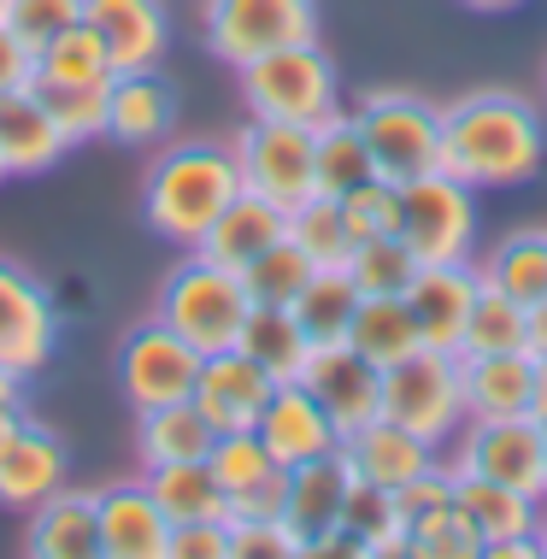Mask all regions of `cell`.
Returning <instances> with one entry per match:
<instances>
[{"mask_svg":"<svg viewBox=\"0 0 547 559\" xmlns=\"http://www.w3.org/2000/svg\"><path fill=\"white\" fill-rule=\"evenodd\" d=\"M547 159V124L512 88H477V95L442 107V171L471 189H519Z\"/></svg>","mask_w":547,"mask_h":559,"instance_id":"1","label":"cell"},{"mask_svg":"<svg viewBox=\"0 0 547 559\" xmlns=\"http://www.w3.org/2000/svg\"><path fill=\"white\" fill-rule=\"evenodd\" d=\"M236 194H241L236 147L182 142V147H165V154L154 159L147 189H142V213H147V224H154V236L182 241V248H201L212 218H218Z\"/></svg>","mask_w":547,"mask_h":559,"instance_id":"2","label":"cell"},{"mask_svg":"<svg viewBox=\"0 0 547 559\" xmlns=\"http://www.w3.org/2000/svg\"><path fill=\"white\" fill-rule=\"evenodd\" d=\"M248 307L253 300H248L241 271L206 260L201 248H189V260L165 271L154 319H165L189 347H201V354H224V347H236Z\"/></svg>","mask_w":547,"mask_h":559,"instance_id":"3","label":"cell"},{"mask_svg":"<svg viewBox=\"0 0 547 559\" xmlns=\"http://www.w3.org/2000/svg\"><path fill=\"white\" fill-rule=\"evenodd\" d=\"M241 100L253 118H283V124H324L342 112L336 95V66L318 53V41H288L241 66Z\"/></svg>","mask_w":547,"mask_h":559,"instance_id":"4","label":"cell"},{"mask_svg":"<svg viewBox=\"0 0 547 559\" xmlns=\"http://www.w3.org/2000/svg\"><path fill=\"white\" fill-rule=\"evenodd\" d=\"M354 124L371 147L377 177L389 183H413L424 171H442V107L406 88H377L359 100Z\"/></svg>","mask_w":547,"mask_h":559,"instance_id":"5","label":"cell"},{"mask_svg":"<svg viewBox=\"0 0 547 559\" xmlns=\"http://www.w3.org/2000/svg\"><path fill=\"white\" fill-rule=\"evenodd\" d=\"M383 418L401 430L424 436L430 448H442L465 425V395H460V354L442 347H418L401 366L383 371Z\"/></svg>","mask_w":547,"mask_h":559,"instance_id":"6","label":"cell"},{"mask_svg":"<svg viewBox=\"0 0 547 559\" xmlns=\"http://www.w3.org/2000/svg\"><path fill=\"white\" fill-rule=\"evenodd\" d=\"M394 236L418 253V265L471 260V241H477V189L448 171H424L413 183H401Z\"/></svg>","mask_w":547,"mask_h":559,"instance_id":"7","label":"cell"},{"mask_svg":"<svg viewBox=\"0 0 547 559\" xmlns=\"http://www.w3.org/2000/svg\"><path fill=\"white\" fill-rule=\"evenodd\" d=\"M453 472L507 483V489H524V495H536V501H547V425L530 418V413L465 418Z\"/></svg>","mask_w":547,"mask_h":559,"instance_id":"8","label":"cell"},{"mask_svg":"<svg viewBox=\"0 0 547 559\" xmlns=\"http://www.w3.org/2000/svg\"><path fill=\"white\" fill-rule=\"evenodd\" d=\"M288 41H318V0H206V48L224 66H248Z\"/></svg>","mask_w":547,"mask_h":559,"instance_id":"9","label":"cell"},{"mask_svg":"<svg viewBox=\"0 0 547 559\" xmlns=\"http://www.w3.org/2000/svg\"><path fill=\"white\" fill-rule=\"evenodd\" d=\"M236 165H241V189L277 201L283 213L300 206L307 194H318L312 171V124H283V118H248L236 135Z\"/></svg>","mask_w":547,"mask_h":559,"instance_id":"10","label":"cell"},{"mask_svg":"<svg viewBox=\"0 0 547 559\" xmlns=\"http://www.w3.org/2000/svg\"><path fill=\"white\" fill-rule=\"evenodd\" d=\"M201 347H189L165 319H147L135 324L112 354V371H118V389L130 395V406H165V401H189L194 383H201Z\"/></svg>","mask_w":547,"mask_h":559,"instance_id":"11","label":"cell"},{"mask_svg":"<svg viewBox=\"0 0 547 559\" xmlns=\"http://www.w3.org/2000/svg\"><path fill=\"white\" fill-rule=\"evenodd\" d=\"M59 347V307L48 283L19 260H0V366L19 371L24 383L53 366Z\"/></svg>","mask_w":547,"mask_h":559,"instance_id":"12","label":"cell"},{"mask_svg":"<svg viewBox=\"0 0 547 559\" xmlns=\"http://www.w3.org/2000/svg\"><path fill=\"white\" fill-rule=\"evenodd\" d=\"M460 395L465 418H547V354H460Z\"/></svg>","mask_w":547,"mask_h":559,"instance_id":"13","label":"cell"},{"mask_svg":"<svg viewBox=\"0 0 547 559\" xmlns=\"http://www.w3.org/2000/svg\"><path fill=\"white\" fill-rule=\"evenodd\" d=\"M295 383H307V395L324 406L330 425L342 436H354L359 425H371L383 413V371L354 342H312V354H307Z\"/></svg>","mask_w":547,"mask_h":559,"instance_id":"14","label":"cell"},{"mask_svg":"<svg viewBox=\"0 0 547 559\" xmlns=\"http://www.w3.org/2000/svg\"><path fill=\"white\" fill-rule=\"evenodd\" d=\"M347 472L342 448L324 453V460H307V465H288V483H283V512L277 519L295 531L300 554H347L342 542V501H347Z\"/></svg>","mask_w":547,"mask_h":559,"instance_id":"15","label":"cell"},{"mask_svg":"<svg viewBox=\"0 0 547 559\" xmlns=\"http://www.w3.org/2000/svg\"><path fill=\"white\" fill-rule=\"evenodd\" d=\"M453 495L460 507L471 512L483 536V554L489 559H536L542 554V501L524 489H507V483H489V477H460L453 472Z\"/></svg>","mask_w":547,"mask_h":559,"instance_id":"16","label":"cell"},{"mask_svg":"<svg viewBox=\"0 0 547 559\" xmlns=\"http://www.w3.org/2000/svg\"><path fill=\"white\" fill-rule=\"evenodd\" d=\"M212 477L230 495V519H271L283 512V483L288 465L271 460V448L260 442V430H224L206 453Z\"/></svg>","mask_w":547,"mask_h":559,"instance_id":"17","label":"cell"},{"mask_svg":"<svg viewBox=\"0 0 547 559\" xmlns=\"http://www.w3.org/2000/svg\"><path fill=\"white\" fill-rule=\"evenodd\" d=\"M477 265L471 260H442V265H418L413 289H406V307L418 319V336L424 347H442V354H460V336H465V319L477 307Z\"/></svg>","mask_w":547,"mask_h":559,"instance_id":"18","label":"cell"},{"mask_svg":"<svg viewBox=\"0 0 547 559\" xmlns=\"http://www.w3.org/2000/svg\"><path fill=\"white\" fill-rule=\"evenodd\" d=\"M83 24L100 36L112 71H154L171 41L165 0H83Z\"/></svg>","mask_w":547,"mask_h":559,"instance_id":"19","label":"cell"},{"mask_svg":"<svg viewBox=\"0 0 547 559\" xmlns=\"http://www.w3.org/2000/svg\"><path fill=\"white\" fill-rule=\"evenodd\" d=\"M271 377L253 366L241 347H224V354H206L201 359V383H194V406L206 413L212 430H253L271 401Z\"/></svg>","mask_w":547,"mask_h":559,"instance_id":"20","label":"cell"},{"mask_svg":"<svg viewBox=\"0 0 547 559\" xmlns=\"http://www.w3.org/2000/svg\"><path fill=\"white\" fill-rule=\"evenodd\" d=\"M66 147L71 135L59 130V118L36 83L0 95V159H7V177H41L48 165L66 159Z\"/></svg>","mask_w":547,"mask_h":559,"instance_id":"21","label":"cell"},{"mask_svg":"<svg viewBox=\"0 0 547 559\" xmlns=\"http://www.w3.org/2000/svg\"><path fill=\"white\" fill-rule=\"evenodd\" d=\"M260 442L271 448L277 465H307V460H324V453L342 448V430L330 425V413L307 395V383H277L260 413Z\"/></svg>","mask_w":547,"mask_h":559,"instance_id":"22","label":"cell"},{"mask_svg":"<svg viewBox=\"0 0 547 559\" xmlns=\"http://www.w3.org/2000/svg\"><path fill=\"white\" fill-rule=\"evenodd\" d=\"M95 507H100V559H165L171 519H165V507L154 501L147 477L100 489Z\"/></svg>","mask_w":547,"mask_h":559,"instance_id":"23","label":"cell"},{"mask_svg":"<svg viewBox=\"0 0 547 559\" xmlns=\"http://www.w3.org/2000/svg\"><path fill=\"white\" fill-rule=\"evenodd\" d=\"M177 130V88L154 71H118L106 83V135L124 147H159Z\"/></svg>","mask_w":547,"mask_h":559,"instance_id":"24","label":"cell"},{"mask_svg":"<svg viewBox=\"0 0 547 559\" xmlns=\"http://www.w3.org/2000/svg\"><path fill=\"white\" fill-rule=\"evenodd\" d=\"M24 548L36 559H100V507L88 489H53L29 507Z\"/></svg>","mask_w":547,"mask_h":559,"instance_id":"25","label":"cell"},{"mask_svg":"<svg viewBox=\"0 0 547 559\" xmlns=\"http://www.w3.org/2000/svg\"><path fill=\"white\" fill-rule=\"evenodd\" d=\"M53 489H66V448L48 425H29L0 448V507L29 512L36 501H48Z\"/></svg>","mask_w":547,"mask_h":559,"instance_id":"26","label":"cell"},{"mask_svg":"<svg viewBox=\"0 0 547 559\" xmlns=\"http://www.w3.org/2000/svg\"><path fill=\"white\" fill-rule=\"evenodd\" d=\"M342 460L354 477H371L383 483V489H401V483H413L418 472H430L436 465V448L424 442V436L401 430L394 418L377 413L371 425H359L354 436H342Z\"/></svg>","mask_w":547,"mask_h":559,"instance_id":"27","label":"cell"},{"mask_svg":"<svg viewBox=\"0 0 547 559\" xmlns=\"http://www.w3.org/2000/svg\"><path fill=\"white\" fill-rule=\"evenodd\" d=\"M283 236H288V213H283V206L265 201V194H253V189H241L236 201L212 218V230L201 236V253H206V260H218V265H230V271H241V265L260 260L271 241H283Z\"/></svg>","mask_w":547,"mask_h":559,"instance_id":"28","label":"cell"},{"mask_svg":"<svg viewBox=\"0 0 547 559\" xmlns=\"http://www.w3.org/2000/svg\"><path fill=\"white\" fill-rule=\"evenodd\" d=\"M218 430L206 425V413L189 401H165V406H142L135 413V453L142 465H177V460H206Z\"/></svg>","mask_w":547,"mask_h":559,"instance_id":"29","label":"cell"},{"mask_svg":"<svg viewBox=\"0 0 547 559\" xmlns=\"http://www.w3.org/2000/svg\"><path fill=\"white\" fill-rule=\"evenodd\" d=\"M236 347L271 377V383H295L300 366H307V354H312V336L300 330V319L288 307H248Z\"/></svg>","mask_w":547,"mask_h":559,"instance_id":"30","label":"cell"},{"mask_svg":"<svg viewBox=\"0 0 547 559\" xmlns=\"http://www.w3.org/2000/svg\"><path fill=\"white\" fill-rule=\"evenodd\" d=\"M347 342H354L377 371L401 366L406 354H418V347H424L406 295H359V312H354V324H347Z\"/></svg>","mask_w":547,"mask_h":559,"instance_id":"31","label":"cell"},{"mask_svg":"<svg viewBox=\"0 0 547 559\" xmlns=\"http://www.w3.org/2000/svg\"><path fill=\"white\" fill-rule=\"evenodd\" d=\"M342 542L347 554H406V519L394 489L371 477L347 483V501H342Z\"/></svg>","mask_w":547,"mask_h":559,"instance_id":"32","label":"cell"},{"mask_svg":"<svg viewBox=\"0 0 547 559\" xmlns=\"http://www.w3.org/2000/svg\"><path fill=\"white\" fill-rule=\"evenodd\" d=\"M147 489L165 507L171 524H194V519H230V495L212 477L206 460H177V465H147Z\"/></svg>","mask_w":547,"mask_h":559,"instance_id":"33","label":"cell"},{"mask_svg":"<svg viewBox=\"0 0 547 559\" xmlns=\"http://www.w3.org/2000/svg\"><path fill=\"white\" fill-rule=\"evenodd\" d=\"M312 171H318V194H347L377 177L354 112H330L324 124H312Z\"/></svg>","mask_w":547,"mask_h":559,"instance_id":"34","label":"cell"},{"mask_svg":"<svg viewBox=\"0 0 547 559\" xmlns=\"http://www.w3.org/2000/svg\"><path fill=\"white\" fill-rule=\"evenodd\" d=\"M112 59H106L100 36L88 24H71L59 29L48 48H36V88H95V83H112Z\"/></svg>","mask_w":547,"mask_h":559,"instance_id":"35","label":"cell"},{"mask_svg":"<svg viewBox=\"0 0 547 559\" xmlns=\"http://www.w3.org/2000/svg\"><path fill=\"white\" fill-rule=\"evenodd\" d=\"M477 277L500 295L524 300V307L542 300L547 295V230H512L507 241H495V248L483 253Z\"/></svg>","mask_w":547,"mask_h":559,"instance_id":"36","label":"cell"},{"mask_svg":"<svg viewBox=\"0 0 547 559\" xmlns=\"http://www.w3.org/2000/svg\"><path fill=\"white\" fill-rule=\"evenodd\" d=\"M300 319L312 342H347V324H354L359 312V289L354 277H347V265H318L312 283L295 295V307H288Z\"/></svg>","mask_w":547,"mask_h":559,"instance_id":"37","label":"cell"},{"mask_svg":"<svg viewBox=\"0 0 547 559\" xmlns=\"http://www.w3.org/2000/svg\"><path fill=\"white\" fill-rule=\"evenodd\" d=\"M406 554H418V559H477L483 554V536L471 524V512L460 507V495H448V501L406 519Z\"/></svg>","mask_w":547,"mask_h":559,"instance_id":"38","label":"cell"},{"mask_svg":"<svg viewBox=\"0 0 547 559\" xmlns=\"http://www.w3.org/2000/svg\"><path fill=\"white\" fill-rule=\"evenodd\" d=\"M312 253L300 248V241H271L260 260L241 265V283H248V300L253 307H295V295L312 283Z\"/></svg>","mask_w":547,"mask_h":559,"instance_id":"39","label":"cell"},{"mask_svg":"<svg viewBox=\"0 0 547 559\" xmlns=\"http://www.w3.org/2000/svg\"><path fill=\"white\" fill-rule=\"evenodd\" d=\"M347 277H354L359 295H406L418 277V253L394 230L365 236V241H354V253H347Z\"/></svg>","mask_w":547,"mask_h":559,"instance_id":"40","label":"cell"},{"mask_svg":"<svg viewBox=\"0 0 547 559\" xmlns=\"http://www.w3.org/2000/svg\"><path fill=\"white\" fill-rule=\"evenodd\" d=\"M512 347H530V319H524V300L500 295L483 283L477 289V307L465 319V336H460V354H512Z\"/></svg>","mask_w":547,"mask_h":559,"instance_id":"41","label":"cell"},{"mask_svg":"<svg viewBox=\"0 0 547 559\" xmlns=\"http://www.w3.org/2000/svg\"><path fill=\"white\" fill-rule=\"evenodd\" d=\"M288 241H300L312 253V265H347L354 230H347L336 194H307L300 206H288Z\"/></svg>","mask_w":547,"mask_h":559,"instance_id":"42","label":"cell"},{"mask_svg":"<svg viewBox=\"0 0 547 559\" xmlns=\"http://www.w3.org/2000/svg\"><path fill=\"white\" fill-rule=\"evenodd\" d=\"M0 19H7L12 36L36 53V48H48L59 29L83 24V0H7V12H0Z\"/></svg>","mask_w":547,"mask_h":559,"instance_id":"43","label":"cell"},{"mask_svg":"<svg viewBox=\"0 0 547 559\" xmlns=\"http://www.w3.org/2000/svg\"><path fill=\"white\" fill-rule=\"evenodd\" d=\"M336 201H342V218H347V230H354V241L389 236L394 230V213H401V183L371 177V183L347 189V194H336Z\"/></svg>","mask_w":547,"mask_h":559,"instance_id":"44","label":"cell"},{"mask_svg":"<svg viewBox=\"0 0 547 559\" xmlns=\"http://www.w3.org/2000/svg\"><path fill=\"white\" fill-rule=\"evenodd\" d=\"M41 100L53 107L59 130L71 135V147L106 135V83H95V88H41Z\"/></svg>","mask_w":547,"mask_h":559,"instance_id":"45","label":"cell"},{"mask_svg":"<svg viewBox=\"0 0 547 559\" xmlns=\"http://www.w3.org/2000/svg\"><path fill=\"white\" fill-rule=\"evenodd\" d=\"M230 559H300V542L277 512L271 519H230Z\"/></svg>","mask_w":547,"mask_h":559,"instance_id":"46","label":"cell"},{"mask_svg":"<svg viewBox=\"0 0 547 559\" xmlns=\"http://www.w3.org/2000/svg\"><path fill=\"white\" fill-rule=\"evenodd\" d=\"M165 559H230V519H194V524H171Z\"/></svg>","mask_w":547,"mask_h":559,"instance_id":"47","label":"cell"},{"mask_svg":"<svg viewBox=\"0 0 547 559\" xmlns=\"http://www.w3.org/2000/svg\"><path fill=\"white\" fill-rule=\"evenodd\" d=\"M29 78H36V53H29L24 41L12 36V24L0 19V95H7V88H24Z\"/></svg>","mask_w":547,"mask_h":559,"instance_id":"48","label":"cell"},{"mask_svg":"<svg viewBox=\"0 0 547 559\" xmlns=\"http://www.w3.org/2000/svg\"><path fill=\"white\" fill-rule=\"evenodd\" d=\"M524 319H530V354H547V295L530 300Z\"/></svg>","mask_w":547,"mask_h":559,"instance_id":"49","label":"cell"},{"mask_svg":"<svg viewBox=\"0 0 547 559\" xmlns=\"http://www.w3.org/2000/svg\"><path fill=\"white\" fill-rule=\"evenodd\" d=\"M24 425H29V418H24V401H0V448H7Z\"/></svg>","mask_w":547,"mask_h":559,"instance_id":"50","label":"cell"},{"mask_svg":"<svg viewBox=\"0 0 547 559\" xmlns=\"http://www.w3.org/2000/svg\"><path fill=\"white\" fill-rule=\"evenodd\" d=\"M0 401H24V377L0 366Z\"/></svg>","mask_w":547,"mask_h":559,"instance_id":"51","label":"cell"},{"mask_svg":"<svg viewBox=\"0 0 547 559\" xmlns=\"http://www.w3.org/2000/svg\"><path fill=\"white\" fill-rule=\"evenodd\" d=\"M460 7H477V12H512V7H524V0H460Z\"/></svg>","mask_w":547,"mask_h":559,"instance_id":"52","label":"cell"},{"mask_svg":"<svg viewBox=\"0 0 547 559\" xmlns=\"http://www.w3.org/2000/svg\"><path fill=\"white\" fill-rule=\"evenodd\" d=\"M536 536H542V554H547V507H542V531Z\"/></svg>","mask_w":547,"mask_h":559,"instance_id":"53","label":"cell"},{"mask_svg":"<svg viewBox=\"0 0 547 559\" xmlns=\"http://www.w3.org/2000/svg\"><path fill=\"white\" fill-rule=\"evenodd\" d=\"M0 183H7V159H0Z\"/></svg>","mask_w":547,"mask_h":559,"instance_id":"54","label":"cell"},{"mask_svg":"<svg viewBox=\"0 0 547 559\" xmlns=\"http://www.w3.org/2000/svg\"><path fill=\"white\" fill-rule=\"evenodd\" d=\"M0 12H7V0H0Z\"/></svg>","mask_w":547,"mask_h":559,"instance_id":"55","label":"cell"},{"mask_svg":"<svg viewBox=\"0 0 547 559\" xmlns=\"http://www.w3.org/2000/svg\"><path fill=\"white\" fill-rule=\"evenodd\" d=\"M542 425H547V418H542Z\"/></svg>","mask_w":547,"mask_h":559,"instance_id":"56","label":"cell"}]
</instances>
